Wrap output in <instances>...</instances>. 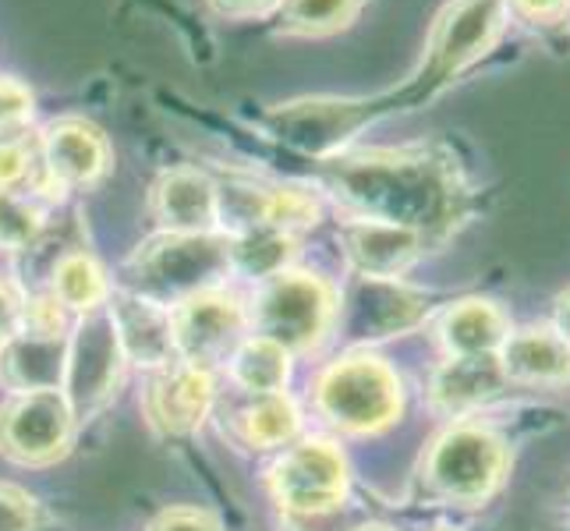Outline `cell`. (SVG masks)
<instances>
[{
  "mask_svg": "<svg viewBox=\"0 0 570 531\" xmlns=\"http://www.w3.org/2000/svg\"><path fill=\"white\" fill-rule=\"evenodd\" d=\"M26 177H32V149L18 139H0V188L14 191Z\"/></svg>",
  "mask_w": 570,
  "mask_h": 531,
  "instance_id": "30",
  "label": "cell"
},
{
  "mask_svg": "<svg viewBox=\"0 0 570 531\" xmlns=\"http://www.w3.org/2000/svg\"><path fill=\"white\" fill-rule=\"evenodd\" d=\"M50 291H53L57 305L71 308V312H82V316L86 312H96V308H107V302H110L107 273L86 252H68L57 259Z\"/></svg>",
  "mask_w": 570,
  "mask_h": 531,
  "instance_id": "23",
  "label": "cell"
},
{
  "mask_svg": "<svg viewBox=\"0 0 570 531\" xmlns=\"http://www.w3.org/2000/svg\"><path fill=\"white\" fill-rule=\"evenodd\" d=\"M110 319L121 337L125 358L146 368H167L170 358H178V344H174V326H170V308L156 305L139 294H121L107 308Z\"/></svg>",
  "mask_w": 570,
  "mask_h": 531,
  "instance_id": "19",
  "label": "cell"
},
{
  "mask_svg": "<svg viewBox=\"0 0 570 531\" xmlns=\"http://www.w3.org/2000/svg\"><path fill=\"white\" fill-rule=\"evenodd\" d=\"M365 0H281L273 11V32L281 36H330L362 14Z\"/></svg>",
  "mask_w": 570,
  "mask_h": 531,
  "instance_id": "24",
  "label": "cell"
},
{
  "mask_svg": "<svg viewBox=\"0 0 570 531\" xmlns=\"http://www.w3.org/2000/svg\"><path fill=\"white\" fill-rule=\"evenodd\" d=\"M344 248L362 277L397 281L422 255L425 234L397 224H380V220H351L344 227Z\"/></svg>",
  "mask_w": 570,
  "mask_h": 531,
  "instance_id": "18",
  "label": "cell"
},
{
  "mask_svg": "<svg viewBox=\"0 0 570 531\" xmlns=\"http://www.w3.org/2000/svg\"><path fill=\"white\" fill-rule=\"evenodd\" d=\"M320 164L330 191L355 213V220L436 234L458 227L468 209L461 170L440 149L337 153Z\"/></svg>",
  "mask_w": 570,
  "mask_h": 531,
  "instance_id": "1",
  "label": "cell"
},
{
  "mask_svg": "<svg viewBox=\"0 0 570 531\" xmlns=\"http://www.w3.org/2000/svg\"><path fill=\"white\" fill-rule=\"evenodd\" d=\"M39 507L29 493L14 485H0V531H36Z\"/></svg>",
  "mask_w": 570,
  "mask_h": 531,
  "instance_id": "29",
  "label": "cell"
},
{
  "mask_svg": "<svg viewBox=\"0 0 570 531\" xmlns=\"http://www.w3.org/2000/svg\"><path fill=\"white\" fill-rule=\"evenodd\" d=\"M497 358L503 365L507 383L549 386L570 380V347L557 337L553 326L510 330Z\"/></svg>",
  "mask_w": 570,
  "mask_h": 531,
  "instance_id": "20",
  "label": "cell"
},
{
  "mask_svg": "<svg viewBox=\"0 0 570 531\" xmlns=\"http://www.w3.org/2000/svg\"><path fill=\"white\" fill-rule=\"evenodd\" d=\"M425 316V298L397 281L362 277L344 302V323L351 337L380 341L393 337Z\"/></svg>",
  "mask_w": 570,
  "mask_h": 531,
  "instance_id": "15",
  "label": "cell"
},
{
  "mask_svg": "<svg viewBox=\"0 0 570 531\" xmlns=\"http://www.w3.org/2000/svg\"><path fill=\"white\" fill-rule=\"evenodd\" d=\"M316 404L344 432H380L401 415V380L372 354H347L320 372Z\"/></svg>",
  "mask_w": 570,
  "mask_h": 531,
  "instance_id": "5",
  "label": "cell"
},
{
  "mask_svg": "<svg viewBox=\"0 0 570 531\" xmlns=\"http://www.w3.org/2000/svg\"><path fill=\"white\" fill-rule=\"evenodd\" d=\"M39 170H43L47 191L92 188L110 170V142L100 128L78 117H65L43 128L39 139Z\"/></svg>",
  "mask_w": 570,
  "mask_h": 531,
  "instance_id": "13",
  "label": "cell"
},
{
  "mask_svg": "<svg viewBox=\"0 0 570 531\" xmlns=\"http://www.w3.org/2000/svg\"><path fill=\"white\" fill-rule=\"evenodd\" d=\"M230 269V238L224 234H160L135 252L128 277L139 298L181 305L191 294L213 291Z\"/></svg>",
  "mask_w": 570,
  "mask_h": 531,
  "instance_id": "3",
  "label": "cell"
},
{
  "mask_svg": "<svg viewBox=\"0 0 570 531\" xmlns=\"http://www.w3.org/2000/svg\"><path fill=\"white\" fill-rule=\"evenodd\" d=\"M302 429V415L284 393H266L248 411H242V436L255 450L287 446Z\"/></svg>",
  "mask_w": 570,
  "mask_h": 531,
  "instance_id": "26",
  "label": "cell"
},
{
  "mask_svg": "<svg viewBox=\"0 0 570 531\" xmlns=\"http://www.w3.org/2000/svg\"><path fill=\"white\" fill-rule=\"evenodd\" d=\"M213 14L230 18V22H248V18H273L281 0H206Z\"/></svg>",
  "mask_w": 570,
  "mask_h": 531,
  "instance_id": "33",
  "label": "cell"
},
{
  "mask_svg": "<svg viewBox=\"0 0 570 531\" xmlns=\"http://www.w3.org/2000/svg\"><path fill=\"white\" fill-rule=\"evenodd\" d=\"M507 376L497 354H471V358H446L429 386V401L440 415L464 419L475 407L497 401L507 390Z\"/></svg>",
  "mask_w": 570,
  "mask_h": 531,
  "instance_id": "17",
  "label": "cell"
},
{
  "mask_svg": "<svg viewBox=\"0 0 570 531\" xmlns=\"http://www.w3.org/2000/svg\"><path fill=\"white\" fill-rule=\"evenodd\" d=\"M75 440V415L61 390L14 393L0 407V454L14 464L43 468L61 461Z\"/></svg>",
  "mask_w": 570,
  "mask_h": 531,
  "instance_id": "10",
  "label": "cell"
},
{
  "mask_svg": "<svg viewBox=\"0 0 570 531\" xmlns=\"http://www.w3.org/2000/svg\"><path fill=\"white\" fill-rule=\"evenodd\" d=\"M269 493L287 514L316 518L347 496V461L337 443L302 440L269 468Z\"/></svg>",
  "mask_w": 570,
  "mask_h": 531,
  "instance_id": "8",
  "label": "cell"
},
{
  "mask_svg": "<svg viewBox=\"0 0 570 531\" xmlns=\"http://www.w3.org/2000/svg\"><path fill=\"white\" fill-rule=\"evenodd\" d=\"M153 216L167 234H220V191L203 170L174 167L153 185Z\"/></svg>",
  "mask_w": 570,
  "mask_h": 531,
  "instance_id": "16",
  "label": "cell"
},
{
  "mask_svg": "<svg viewBox=\"0 0 570 531\" xmlns=\"http://www.w3.org/2000/svg\"><path fill=\"white\" fill-rule=\"evenodd\" d=\"M507 471V446L489 425L454 422L429 446L425 482L450 503H482L500 489Z\"/></svg>",
  "mask_w": 570,
  "mask_h": 531,
  "instance_id": "6",
  "label": "cell"
},
{
  "mask_svg": "<svg viewBox=\"0 0 570 531\" xmlns=\"http://www.w3.org/2000/svg\"><path fill=\"white\" fill-rule=\"evenodd\" d=\"M510 14H521L535 26H560L570 18V0H507Z\"/></svg>",
  "mask_w": 570,
  "mask_h": 531,
  "instance_id": "32",
  "label": "cell"
},
{
  "mask_svg": "<svg viewBox=\"0 0 570 531\" xmlns=\"http://www.w3.org/2000/svg\"><path fill=\"white\" fill-rule=\"evenodd\" d=\"M26 319V302L18 298L14 287L0 281V347H4Z\"/></svg>",
  "mask_w": 570,
  "mask_h": 531,
  "instance_id": "34",
  "label": "cell"
},
{
  "mask_svg": "<svg viewBox=\"0 0 570 531\" xmlns=\"http://www.w3.org/2000/svg\"><path fill=\"white\" fill-rule=\"evenodd\" d=\"M125 362L128 358L121 351V337H117L110 312L107 308L86 312L68 341L65 380H61V393L75 422L92 419L96 411H104L114 401V393L125 376Z\"/></svg>",
  "mask_w": 570,
  "mask_h": 531,
  "instance_id": "7",
  "label": "cell"
},
{
  "mask_svg": "<svg viewBox=\"0 0 570 531\" xmlns=\"http://www.w3.org/2000/svg\"><path fill=\"white\" fill-rule=\"evenodd\" d=\"M213 376L199 365H167L146 390V415L164 436H191L209 419Z\"/></svg>",
  "mask_w": 570,
  "mask_h": 531,
  "instance_id": "14",
  "label": "cell"
},
{
  "mask_svg": "<svg viewBox=\"0 0 570 531\" xmlns=\"http://www.w3.org/2000/svg\"><path fill=\"white\" fill-rule=\"evenodd\" d=\"M39 234H43V213L36 209V203H29V195L0 188V248H32Z\"/></svg>",
  "mask_w": 570,
  "mask_h": 531,
  "instance_id": "27",
  "label": "cell"
},
{
  "mask_svg": "<svg viewBox=\"0 0 570 531\" xmlns=\"http://www.w3.org/2000/svg\"><path fill=\"white\" fill-rule=\"evenodd\" d=\"M294 259V238L281 230H245L230 238V269L245 277L269 281L287 269Z\"/></svg>",
  "mask_w": 570,
  "mask_h": 531,
  "instance_id": "25",
  "label": "cell"
},
{
  "mask_svg": "<svg viewBox=\"0 0 570 531\" xmlns=\"http://www.w3.org/2000/svg\"><path fill=\"white\" fill-rule=\"evenodd\" d=\"M230 380L242 390L266 397V393H284L291 380V351H284L269 337H245L230 354Z\"/></svg>",
  "mask_w": 570,
  "mask_h": 531,
  "instance_id": "22",
  "label": "cell"
},
{
  "mask_svg": "<svg viewBox=\"0 0 570 531\" xmlns=\"http://www.w3.org/2000/svg\"><path fill=\"white\" fill-rule=\"evenodd\" d=\"M174 344H178V358L188 365L209 368L216 362H227L234 347L245 341L248 312L245 305L224 291H203L191 294L181 305L170 308Z\"/></svg>",
  "mask_w": 570,
  "mask_h": 531,
  "instance_id": "12",
  "label": "cell"
},
{
  "mask_svg": "<svg viewBox=\"0 0 570 531\" xmlns=\"http://www.w3.org/2000/svg\"><path fill=\"white\" fill-rule=\"evenodd\" d=\"M507 316L482 298H464L450 305L440 319V344L446 358H471V354H500L507 341Z\"/></svg>",
  "mask_w": 570,
  "mask_h": 531,
  "instance_id": "21",
  "label": "cell"
},
{
  "mask_svg": "<svg viewBox=\"0 0 570 531\" xmlns=\"http://www.w3.org/2000/svg\"><path fill=\"white\" fill-rule=\"evenodd\" d=\"M355 531H393V528H386V524H362V528H355Z\"/></svg>",
  "mask_w": 570,
  "mask_h": 531,
  "instance_id": "36",
  "label": "cell"
},
{
  "mask_svg": "<svg viewBox=\"0 0 570 531\" xmlns=\"http://www.w3.org/2000/svg\"><path fill=\"white\" fill-rule=\"evenodd\" d=\"M510 26L507 0H450L429 32L425 57L419 71L401 89L390 92L393 110L429 104L454 78L475 68L485 53H493Z\"/></svg>",
  "mask_w": 570,
  "mask_h": 531,
  "instance_id": "2",
  "label": "cell"
},
{
  "mask_svg": "<svg viewBox=\"0 0 570 531\" xmlns=\"http://www.w3.org/2000/svg\"><path fill=\"white\" fill-rule=\"evenodd\" d=\"M149 531H224L209 510L199 507H170L149 524Z\"/></svg>",
  "mask_w": 570,
  "mask_h": 531,
  "instance_id": "31",
  "label": "cell"
},
{
  "mask_svg": "<svg viewBox=\"0 0 570 531\" xmlns=\"http://www.w3.org/2000/svg\"><path fill=\"white\" fill-rule=\"evenodd\" d=\"M553 330L557 337L570 347V291H563L557 298V308H553Z\"/></svg>",
  "mask_w": 570,
  "mask_h": 531,
  "instance_id": "35",
  "label": "cell"
},
{
  "mask_svg": "<svg viewBox=\"0 0 570 531\" xmlns=\"http://www.w3.org/2000/svg\"><path fill=\"white\" fill-rule=\"evenodd\" d=\"M248 319L259 337L277 341L291 354H305L326 341L337 319V294L316 273L284 269L263 281Z\"/></svg>",
  "mask_w": 570,
  "mask_h": 531,
  "instance_id": "4",
  "label": "cell"
},
{
  "mask_svg": "<svg viewBox=\"0 0 570 531\" xmlns=\"http://www.w3.org/2000/svg\"><path fill=\"white\" fill-rule=\"evenodd\" d=\"M390 114L386 107V92L380 96H365V100H294L277 110H269V128L277 139L287 146L312 153L326 160V156H337L355 135L372 125L376 117Z\"/></svg>",
  "mask_w": 570,
  "mask_h": 531,
  "instance_id": "9",
  "label": "cell"
},
{
  "mask_svg": "<svg viewBox=\"0 0 570 531\" xmlns=\"http://www.w3.org/2000/svg\"><path fill=\"white\" fill-rule=\"evenodd\" d=\"M68 358L65 308L53 298L26 305L22 330L0 347V383L11 393L61 390Z\"/></svg>",
  "mask_w": 570,
  "mask_h": 531,
  "instance_id": "11",
  "label": "cell"
},
{
  "mask_svg": "<svg viewBox=\"0 0 570 531\" xmlns=\"http://www.w3.org/2000/svg\"><path fill=\"white\" fill-rule=\"evenodd\" d=\"M32 121V92L14 82V78H0V135H11Z\"/></svg>",
  "mask_w": 570,
  "mask_h": 531,
  "instance_id": "28",
  "label": "cell"
}]
</instances>
